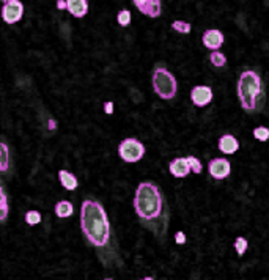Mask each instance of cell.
Segmentation results:
<instances>
[{
  "instance_id": "6da1fadb",
  "label": "cell",
  "mask_w": 269,
  "mask_h": 280,
  "mask_svg": "<svg viewBox=\"0 0 269 280\" xmlns=\"http://www.w3.org/2000/svg\"><path fill=\"white\" fill-rule=\"evenodd\" d=\"M81 227L87 241L95 247H106L111 241V224L101 203L85 200L81 206Z\"/></svg>"
},
{
  "instance_id": "7a4b0ae2",
  "label": "cell",
  "mask_w": 269,
  "mask_h": 280,
  "mask_svg": "<svg viewBox=\"0 0 269 280\" xmlns=\"http://www.w3.org/2000/svg\"><path fill=\"white\" fill-rule=\"evenodd\" d=\"M135 214L143 222H151L162 214V195L154 183L143 181L137 186L134 197Z\"/></svg>"
},
{
  "instance_id": "3957f363",
  "label": "cell",
  "mask_w": 269,
  "mask_h": 280,
  "mask_svg": "<svg viewBox=\"0 0 269 280\" xmlns=\"http://www.w3.org/2000/svg\"><path fill=\"white\" fill-rule=\"evenodd\" d=\"M263 96L262 79L252 69H246L241 73L238 81V98L239 104L244 111L252 112L258 107V101Z\"/></svg>"
},
{
  "instance_id": "277c9868",
  "label": "cell",
  "mask_w": 269,
  "mask_h": 280,
  "mask_svg": "<svg viewBox=\"0 0 269 280\" xmlns=\"http://www.w3.org/2000/svg\"><path fill=\"white\" fill-rule=\"evenodd\" d=\"M151 82H153L154 92L159 98H162V99H173L175 98L178 85H176L175 76L168 71V69L161 68V66L154 68Z\"/></svg>"
},
{
  "instance_id": "5b68a950",
  "label": "cell",
  "mask_w": 269,
  "mask_h": 280,
  "mask_svg": "<svg viewBox=\"0 0 269 280\" xmlns=\"http://www.w3.org/2000/svg\"><path fill=\"white\" fill-rule=\"evenodd\" d=\"M118 154L125 162L134 164L138 162L145 156V146L140 140L137 139H125L118 145Z\"/></svg>"
},
{
  "instance_id": "8992f818",
  "label": "cell",
  "mask_w": 269,
  "mask_h": 280,
  "mask_svg": "<svg viewBox=\"0 0 269 280\" xmlns=\"http://www.w3.org/2000/svg\"><path fill=\"white\" fill-rule=\"evenodd\" d=\"M24 14V5L19 0H13V2L3 3L2 6V17L6 24H16L22 19Z\"/></svg>"
},
{
  "instance_id": "52a82bcc",
  "label": "cell",
  "mask_w": 269,
  "mask_h": 280,
  "mask_svg": "<svg viewBox=\"0 0 269 280\" xmlns=\"http://www.w3.org/2000/svg\"><path fill=\"white\" fill-rule=\"evenodd\" d=\"M208 172L214 179H225L232 173V164L224 157H216L208 164Z\"/></svg>"
},
{
  "instance_id": "ba28073f",
  "label": "cell",
  "mask_w": 269,
  "mask_h": 280,
  "mask_svg": "<svg viewBox=\"0 0 269 280\" xmlns=\"http://www.w3.org/2000/svg\"><path fill=\"white\" fill-rule=\"evenodd\" d=\"M191 101L197 107H206L213 101V88L208 85H197L191 90Z\"/></svg>"
},
{
  "instance_id": "9c48e42d",
  "label": "cell",
  "mask_w": 269,
  "mask_h": 280,
  "mask_svg": "<svg viewBox=\"0 0 269 280\" xmlns=\"http://www.w3.org/2000/svg\"><path fill=\"white\" fill-rule=\"evenodd\" d=\"M133 3L142 14L148 17H159L161 16V0H133Z\"/></svg>"
},
{
  "instance_id": "30bf717a",
  "label": "cell",
  "mask_w": 269,
  "mask_h": 280,
  "mask_svg": "<svg viewBox=\"0 0 269 280\" xmlns=\"http://www.w3.org/2000/svg\"><path fill=\"white\" fill-rule=\"evenodd\" d=\"M224 33L221 32V30L217 28H209L206 30V32L203 33L202 36V41L205 44V47L211 49V51H219V49L222 47L224 44Z\"/></svg>"
},
{
  "instance_id": "8fae6325",
  "label": "cell",
  "mask_w": 269,
  "mask_h": 280,
  "mask_svg": "<svg viewBox=\"0 0 269 280\" xmlns=\"http://www.w3.org/2000/svg\"><path fill=\"white\" fill-rule=\"evenodd\" d=\"M168 170H170V173L176 178H186L189 173L192 172L191 165L187 162V157H176L170 162L168 165Z\"/></svg>"
},
{
  "instance_id": "7c38bea8",
  "label": "cell",
  "mask_w": 269,
  "mask_h": 280,
  "mask_svg": "<svg viewBox=\"0 0 269 280\" xmlns=\"http://www.w3.org/2000/svg\"><path fill=\"white\" fill-rule=\"evenodd\" d=\"M219 149L224 154H235L239 149V142L238 139L232 134H225L219 139Z\"/></svg>"
},
{
  "instance_id": "4fadbf2b",
  "label": "cell",
  "mask_w": 269,
  "mask_h": 280,
  "mask_svg": "<svg viewBox=\"0 0 269 280\" xmlns=\"http://www.w3.org/2000/svg\"><path fill=\"white\" fill-rule=\"evenodd\" d=\"M68 2V11L74 17L81 19L88 13V2L87 0H66Z\"/></svg>"
},
{
  "instance_id": "5bb4252c",
  "label": "cell",
  "mask_w": 269,
  "mask_h": 280,
  "mask_svg": "<svg viewBox=\"0 0 269 280\" xmlns=\"http://www.w3.org/2000/svg\"><path fill=\"white\" fill-rule=\"evenodd\" d=\"M58 179H60V184H62L66 191H74V189L79 186V181L76 175H73L71 172H68V170H60L58 172Z\"/></svg>"
},
{
  "instance_id": "9a60e30c",
  "label": "cell",
  "mask_w": 269,
  "mask_h": 280,
  "mask_svg": "<svg viewBox=\"0 0 269 280\" xmlns=\"http://www.w3.org/2000/svg\"><path fill=\"white\" fill-rule=\"evenodd\" d=\"M73 211H74V208H73L71 202H68V200H60V202H57V205H55V214L62 219L73 216Z\"/></svg>"
},
{
  "instance_id": "2e32d148",
  "label": "cell",
  "mask_w": 269,
  "mask_h": 280,
  "mask_svg": "<svg viewBox=\"0 0 269 280\" xmlns=\"http://www.w3.org/2000/svg\"><path fill=\"white\" fill-rule=\"evenodd\" d=\"M209 62H211L214 66L217 68H222L227 65V57L222 54V52H219V51H213L211 55H209Z\"/></svg>"
},
{
  "instance_id": "e0dca14e",
  "label": "cell",
  "mask_w": 269,
  "mask_h": 280,
  "mask_svg": "<svg viewBox=\"0 0 269 280\" xmlns=\"http://www.w3.org/2000/svg\"><path fill=\"white\" fill-rule=\"evenodd\" d=\"M117 21L122 27H128L131 24V11L129 9H120L118 16H117Z\"/></svg>"
},
{
  "instance_id": "ac0fdd59",
  "label": "cell",
  "mask_w": 269,
  "mask_h": 280,
  "mask_svg": "<svg viewBox=\"0 0 269 280\" xmlns=\"http://www.w3.org/2000/svg\"><path fill=\"white\" fill-rule=\"evenodd\" d=\"M0 149H2V153H0V170H2V172H6L8 170V146L5 142H2Z\"/></svg>"
},
{
  "instance_id": "d6986e66",
  "label": "cell",
  "mask_w": 269,
  "mask_h": 280,
  "mask_svg": "<svg viewBox=\"0 0 269 280\" xmlns=\"http://www.w3.org/2000/svg\"><path fill=\"white\" fill-rule=\"evenodd\" d=\"M254 137L258 140V142H266L269 140V128L265 126H258L254 129Z\"/></svg>"
},
{
  "instance_id": "ffe728a7",
  "label": "cell",
  "mask_w": 269,
  "mask_h": 280,
  "mask_svg": "<svg viewBox=\"0 0 269 280\" xmlns=\"http://www.w3.org/2000/svg\"><path fill=\"white\" fill-rule=\"evenodd\" d=\"M235 251L239 257H243L247 251V239L243 238V236H238L235 239Z\"/></svg>"
},
{
  "instance_id": "44dd1931",
  "label": "cell",
  "mask_w": 269,
  "mask_h": 280,
  "mask_svg": "<svg viewBox=\"0 0 269 280\" xmlns=\"http://www.w3.org/2000/svg\"><path fill=\"white\" fill-rule=\"evenodd\" d=\"M172 28L176 30L178 33H189L191 32V24L186 22V21H181V19H178V21L172 22Z\"/></svg>"
},
{
  "instance_id": "7402d4cb",
  "label": "cell",
  "mask_w": 269,
  "mask_h": 280,
  "mask_svg": "<svg viewBox=\"0 0 269 280\" xmlns=\"http://www.w3.org/2000/svg\"><path fill=\"white\" fill-rule=\"evenodd\" d=\"M25 222L28 225H38L39 222H41V214H39L38 211H27L25 213Z\"/></svg>"
},
{
  "instance_id": "603a6c76",
  "label": "cell",
  "mask_w": 269,
  "mask_h": 280,
  "mask_svg": "<svg viewBox=\"0 0 269 280\" xmlns=\"http://www.w3.org/2000/svg\"><path fill=\"white\" fill-rule=\"evenodd\" d=\"M187 162H189V165H191V170H192L195 175H200V173H202L203 165H202V162L198 161L195 156H189V157H187Z\"/></svg>"
},
{
  "instance_id": "cb8c5ba5",
  "label": "cell",
  "mask_w": 269,
  "mask_h": 280,
  "mask_svg": "<svg viewBox=\"0 0 269 280\" xmlns=\"http://www.w3.org/2000/svg\"><path fill=\"white\" fill-rule=\"evenodd\" d=\"M0 208H2V213H0V219L5 221L6 216H8V203H6V194L3 189H0Z\"/></svg>"
},
{
  "instance_id": "d4e9b609",
  "label": "cell",
  "mask_w": 269,
  "mask_h": 280,
  "mask_svg": "<svg viewBox=\"0 0 269 280\" xmlns=\"http://www.w3.org/2000/svg\"><path fill=\"white\" fill-rule=\"evenodd\" d=\"M175 241H176V244H184V243H186V235H184L183 232H176Z\"/></svg>"
},
{
  "instance_id": "484cf974",
  "label": "cell",
  "mask_w": 269,
  "mask_h": 280,
  "mask_svg": "<svg viewBox=\"0 0 269 280\" xmlns=\"http://www.w3.org/2000/svg\"><path fill=\"white\" fill-rule=\"evenodd\" d=\"M104 112H106L107 115H112V114H114V103H112V101H107V103L104 104Z\"/></svg>"
},
{
  "instance_id": "4316f807",
  "label": "cell",
  "mask_w": 269,
  "mask_h": 280,
  "mask_svg": "<svg viewBox=\"0 0 269 280\" xmlns=\"http://www.w3.org/2000/svg\"><path fill=\"white\" fill-rule=\"evenodd\" d=\"M57 8L58 9H68V2L66 0H57Z\"/></svg>"
},
{
  "instance_id": "83f0119b",
  "label": "cell",
  "mask_w": 269,
  "mask_h": 280,
  "mask_svg": "<svg viewBox=\"0 0 269 280\" xmlns=\"http://www.w3.org/2000/svg\"><path fill=\"white\" fill-rule=\"evenodd\" d=\"M49 129H55V122H54V120H49Z\"/></svg>"
},
{
  "instance_id": "f1b7e54d",
  "label": "cell",
  "mask_w": 269,
  "mask_h": 280,
  "mask_svg": "<svg viewBox=\"0 0 269 280\" xmlns=\"http://www.w3.org/2000/svg\"><path fill=\"white\" fill-rule=\"evenodd\" d=\"M3 3H8V2H13V0H2Z\"/></svg>"
},
{
  "instance_id": "f546056e",
  "label": "cell",
  "mask_w": 269,
  "mask_h": 280,
  "mask_svg": "<svg viewBox=\"0 0 269 280\" xmlns=\"http://www.w3.org/2000/svg\"><path fill=\"white\" fill-rule=\"evenodd\" d=\"M142 280H154V279H151V277H145V279H142Z\"/></svg>"
},
{
  "instance_id": "4dcf8cb0",
  "label": "cell",
  "mask_w": 269,
  "mask_h": 280,
  "mask_svg": "<svg viewBox=\"0 0 269 280\" xmlns=\"http://www.w3.org/2000/svg\"><path fill=\"white\" fill-rule=\"evenodd\" d=\"M104 280H112V279H104Z\"/></svg>"
}]
</instances>
